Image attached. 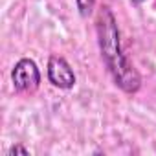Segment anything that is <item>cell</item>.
I'll return each instance as SVG.
<instances>
[{
	"label": "cell",
	"mask_w": 156,
	"mask_h": 156,
	"mask_svg": "<svg viewBox=\"0 0 156 156\" xmlns=\"http://www.w3.org/2000/svg\"><path fill=\"white\" fill-rule=\"evenodd\" d=\"M96 31H98V44H99L101 59L108 73L112 75L116 87H119L125 94H136L141 88V75L132 66L129 57L123 53L118 20L108 6H103L99 9Z\"/></svg>",
	"instance_id": "6da1fadb"
},
{
	"label": "cell",
	"mask_w": 156,
	"mask_h": 156,
	"mask_svg": "<svg viewBox=\"0 0 156 156\" xmlns=\"http://www.w3.org/2000/svg\"><path fill=\"white\" fill-rule=\"evenodd\" d=\"M13 88L20 94H33L41 85V72L33 59L22 57L11 72Z\"/></svg>",
	"instance_id": "7a4b0ae2"
},
{
	"label": "cell",
	"mask_w": 156,
	"mask_h": 156,
	"mask_svg": "<svg viewBox=\"0 0 156 156\" xmlns=\"http://www.w3.org/2000/svg\"><path fill=\"white\" fill-rule=\"evenodd\" d=\"M48 81L61 88V90H70L75 85V73L70 66V62L64 57L51 55L48 59Z\"/></svg>",
	"instance_id": "3957f363"
},
{
	"label": "cell",
	"mask_w": 156,
	"mask_h": 156,
	"mask_svg": "<svg viewBox=\"0 0 156 156\" xmlns=\"http://www.w3.org/2000/svg\"><path fill=\"white\" fill-rule=\"evenodd\" d=\"M75 4H77V11H79V15L83 19L90 17L92 11H94V4H96V0H75Z\"/></svg>",
	"instance_id": "277c9868"
},
{
	"label": "cell",
	"mask_w": 156,
	"mask_h": 156,
	"mask_svg": "<svg viewBox=\"0 0 156 156\" xmlns=\"http://www.w3.org/2000/svg\"><path fill=\"white\" fill-rule=\"evenodd\" d=\"M13 154H24V156H28L30 151H28L26 147H22V145H13V147L8 151V156H13Z\"/></svg>",
	"instance_id": "5b68a950"
},
{
	"label": "cell",
	"mask_w": 156,
	"mask_h": 156,
	"mask_svg": "<svg viewBox=\"0 0 156 156\" xmlns=\"http://www.w3.org/2000/svg\"><path fill=\"white\" fill-rule=\"evenodd\" d=\"M130 2H132V4H134V6H141V4H143V2H145V0H130Z\"/></svg>",
	"instance_id": "8992f818"
}]
</instances>
